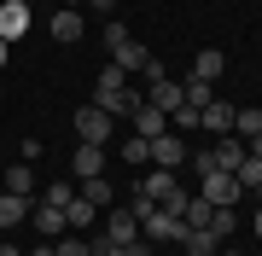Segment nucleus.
Masks as SVG:
<instances>
[{
	"mask_svg": "<svg viewBox=\"0 0 262 256\" xmlns=\"http://www.w3.org/2000/svg\"><path fill=\"white\" fill-rule=\"evenodd\" d=\"M94 105H99V111H111V117H128L134 105H140V94L128 87V70L105 64L99 76H94Z\"/></svg>",
	"mask_w": 262,
	"mask_h": 256,
	"instance_id": "obj_1",
	"label": "nucleus"
},
{
	"mask_svg": "<svg viewBox=\"0 0 262 256\" xmlns=\"http://www.w3.org/2000/svg\"><path fill=\"white\" fill-rule=\"evenodd\" d=\"M105 47H111V64H117V70H146V64H151V53H146L122 24H105Z\"/></svg>",
	"mask_w": 262,
	"mask_h": 256,
	"instance_id": "obj_2",
	"label": "nucleus"
},
{
	"mask_svg": "<svg viewBox=\"0 0 262 256\" xmlns=\"http://www.w3.org/2000/svg\"><path fill=\"white\" fill-rule=\"evenodd\" d=\"M181 233H187V221L169 216L163 204H151L146 216H140V239H146V245H181Z\"/></svg>",
	"mask_w": 262,
	"mask_h": 256,
	"instance_id": "obj_3",
	"label": "nucleus"
},
{
	"mask_svg": "<svg viewBox=\"0 0 262 256\" xmlns=\"http://www.w3.org/2000/svg\"><path fill=\"white\" fill-rule=\"evenodd\" d=\"M239 175H227V169H215V175H204L198 180V198L204 204H215V210H239Z\"/></svg>",
	"mask_w": 262,
	"mask_h": 256,
	"instance_id": "obj_4",
	"label": "nucleus"
},
{
	"mask_svg": "<svg viewBox=\"0 0 262 256\" xmlns=\"http://www.w3.org/2000/svg\"><path fill=\"white\" fill-rule=\"evenodd\" d=\"M111 123H117V117L99 111V105H82V111H76V134H82V146H105V140H111Z\"/></svg>",
	"mask_w": 262,
	"mask_h": 256,
	"instance_id": "obj_5",
	"label": "nucleus"
},
{
	"mask_svg": "<svg viewBox=\"0 0 262 256\" xmlns=\"http://www.w3.org/2000/svg\"><path fill=\"white\" fill-rule=\"evenodd\" d=\"M29 227H35L41 239H64L70 221H64V210H58V204H41V198H35V210H29Z\"/></svg>",
	"mask_w": 262,
	"mask_h": 256,
	"instance_id": "obj_6",
	"label": "nucleus"
},
{
	"mask_svg": "<svg viewBox=\"0 0 262 256\" xmlns=\"http://www.w3.org/2000/svg\"><path fill=\"white\" fill-rule=\"evenodd\" d=\"M47 35L58 41V47H76V41L88 35V24H82V12H76V6H64V12H53V24H47Z\"/></svg>",
	"mask_w": 262,
	"mask_h": 256,
	"instance_id": "obj_7",
	"label": "nucleus"
},
{
	"mask_svg": "<svg viewBox=\"0 0 262 256\" xmlns=\"http://www.w3.org/2000/svg\"><path fill=\"white\" fill-rule=\"evenodd\" d=\"M175 187H181L175 169H158V163H146V175H140V187H134V192H140V198H151V204H163Z\"/></svg>",
	"mask_w": 262,
	"mask_h": 256,
	"instance_id": "obj_8",
	"label": "nucleus"
},
{
	"mask_svg": "<svg viewBox=\"0 0 262 256\" xmlns=\"http://www.w3.org/2000/svg\"><path fill=\"white\" fill-rule=\"evenodd\" d=\"M146 105H158L163 117H175L181 105H187V87H181V82H169V76H163V82H146Z\"/></svg>",
	"mask_w": 262,
	"mask_h": 256,
	"instance_id": "obj_9",
	"label": "nucleus"
},
{
	"mask_svg": "<svg viewBox=\"0 0 262 256\" xmlns=\"http://www.w3.org/2000/svg\"><path fill=\"white\" fill-rule=\"evenodd\" d=\"M151 163H158V169H181V163H187V146H181V134H175V128L151 140Z\"/></svg>",
	"mask_w": 262,
	"mask_h": 256,
	"instance_id": "obj_10",
	"label": "nucleus"
},
{
	"mask_svg": "<svg viewBox=\"0 0 262 256\" xmlns=\"http://www.w3.org/2000/svg\"><path fill=\"white\" fill-rule=\"evenodd\" d=\"M99 233L111 239V245H128V239H140V216H134V210H111Z\"/></svg>",
	"mask_w": 262,
	"mask_h": 256,
	"instance_id": "obj_11",
	"label": "nucleus"
},
{
	"mask_svg": "<svg viewBox=\"0 0 262 256\" xmlns=\"http://www.w3.org/2000/svg\"><path fill=\"white\" fill-rule=\"evenodd\" d=\"M128 117H134V134H140V140H158V134H169V117L158 111V105H146V99L134 105Z\"/></svg>",
	"mask_w": 262,
	"mask_h": 256,
	"instance_id": "obj_12",
	"label": "nucleus"
},
{
	"mask_svg": "<svg viewBox=\"0 0 262 256\" xmlns=\"http://www.w3.org/2000/svg\"><path fill=\"white\" fill-rule=\"evenodd\" d=\"M210 157H215V169H227V175H233L239 163H245V140H239V134H222V140L210 146Z\"/></svg>",
	"mask_w": 262,
	"mask_h": 256,
	"instance_id": "obj_13",
	"label": "nucleus"
},
{
	"mask_svg": "<svg viewBox=\"0 0 262 256\" xmlns=\"http://www.w3.org/2000/svg\"><path fill=\"white\" fill-rule=\"evenodd\" d=\"M18 35H29V6L6 0V6H0V41H18Z\"/></svg>",
	"mask_w": 262,
	"mask_h": 256,
	"instance_id": "obj_14",
	"label": "nucleus"
},
{
	"mask_svg": "<svg viewBox=\"0 0 262 256\" xmlns=\"http://www.w3.org/2000/svg\"><path fill=\"white\" fill-rule=\"evenodd\" d=\"M70 175H82V180L105 175V146H76V157H70Z\"/></svg>",
	"mask_w": 262,
	"mask_h": 256,
	"instance_id": "obj_15",
	"label": "nucleus"
},
{
	"mask_svg": "<svg viewBox=\"0 0 262 256\" xmlns=\"http://www.w3.org/2000/svg\"><path fill=\"white\" fill-rule=\"evenodd\" d=\"M35 198H18V192H0V227H24Z\"/></svg>",
	"mask_w": 262,
	"mask_h": 256,
	"instance_id": "obj_16",
	"label": "nucleus"
},
{
	"mask_svg": "<svg viewBox=\"0 0 262 256\" xmlns=\"http://www.w3.org/2000/svg\"><path fill=\"white\" fill-rule=\"evenodd\" d=\"M88 250H94V256H146V239H128V245H111L105 233H94V239H88Z\"/></svg>",
	"mask_w": 262,
	"mask_h": 256,
	"instance_id": "obj_17",
	"label": "nucleus"
},
{
	"mask_svg": "<svg viewBox=\"0 0 262 256\" xmlns=\"http://www.w3.org/2000/svg\"><path fill=\"white\" fill-rule=\"evenodd\" d=\"M181 245H187V256H215V250H222V239H215L210 227H187V233H181Z\"/></svg>",
	"mask_w": 262,
	"mask_h": 256,
	"instance_id": "obj_18",
	"label": "nucleus"
},
{
	"mask_svg": "<svg viewBox=\"0 0 262 256\" xmlns=\"http://www.w3.org/2000/svg\"><path fill=\"white\" fill-rule=\"evenodd\" d=\"M198 128H215V134H233V105H204V111H198Z\"/></svg>",
	"mask_w": 262,
	"mask_h": 256,
	"instance_id": "obj_19",
	"label": "nucleus"
},
{
	"mask_svg": "<svg viewBox=\"0 0 262 256\" xmlns=\"http://www.w3.org/2000/svg\"><path fill=\"white\" fill-rule=\"evenodd\" d=\"M222 70H227V58L215 53V47H204V53L192 58V76H198V82H222Z\"/></svg>",
	"mask_w": 262,
	"mask_h": 256,
	"instance_id": "obj_20",
	"label": "nucleus"
},
{
	"mask_svg": "<svg viewBox=\"0 0 262 256\" xmlns=\"http://www.w3.org/2000/svg\"><path fill=\"white\" fill-rule=\"evenodd\" d=\"M6 192H18V198H35V169H29V163H12V169H6Z\"/></svg>",
	"mask_w": 262,
	"mask_h": 256,
	"instance_id": "obj_21",
	"label": "nucleus"
},
{
	"mask_svg": "<svg viewBox=\"0 0 262 256\" xmlns=\"http://www.w3.org/2000/svg\"><path fill=\"white\" fill-rule=\"evenodd\" d=\"M64 221H70V227H82V233H88V227H94V204H88L82 192H76V198L64 204Z\"/></svg>",
	"mask_w": 262,
	"mask_h": 256,
	"instance_id": "obj_22",
	"label": "nucleus"
},
{
	"mask_svg": "<svg viewBox=\"0 0 262 256\" xmlns=\"http://www.w3.org/2000/svg\"><path fill=\"white\" fill-rule=\"evenodd\" d=\"M210 216H215V204H204L198 192L187 198V210H181V221H187V227H210Z\"/></svg>",
	"mask_w": 262,
	"mask_h": 256,
	"instance_id": "obj_23",
	"label": "nucleus"
},
{
	"mask_svg": "<svg viewBox=\"0 0 262 256\" xmlns=\"http://www.w3.org/2000/svg\"><path fill=\"white\" fill-rule=\"evenodd\" d=\"M122 157H128L134 169H146V163H151V140H140V134H128V140H122Z\"/></svg>",
	"mask_w": 262,
	"mask_h": 256,
	"instance_id": "obj_24",
	"label": "nucleus"
},
{
	"mask_svg": "<svg viewBox=\"0 0 262 256\" xmlns=\"http://www.w3.org/2000/svg\"><path fill=\"white\" fill-rule=\"evenodd\" d=\"M82 198L94 204V210H105V204H111V180H105V175H94V180H82Z\"/></svg>",
	"mask_w": 262,
	"mask_h": 256,
	"instance_id": "obj_25",
	"label": "nucleus"
},
{
	"mask_svg": "<svg viewBox=\"0 0 262 256\" xmlns=\"http://www.w3.org/2000/svg\"><path fill=\"white\" fill-rule=\"evenodd\" d=\"M233 134H239V140L262 134V105H256V111H239V117H233Z\"/></svg>",
	"mask_w": 262,
	"mask_h": 256,
	"instance_id": "obj_26",
	"label": "nucleus"
},
{
	"mask_svg": "<svg viewBox=\"0 0 262 256\" xmlns=\"http://www.w3.org/2000/svg\"><path fill=\"white\" fill-rule=\"evenodd\" d=\"M76 198V187H70V180H47V192H41V204H58V210H64Z\"/></svg>",
	"mask_w": 262,
	"mask_h": 256,
	"instance_id": "obj_27",
	"label": "nucleus"
},
{
	"mask_svg": "<svg viewBox=\"0 0 262 256\" xmlns=\"http://www.w3.org/2000/svg\"><path fill=\"white\" fill-rule=\"evenodd\" d=\"M233 175H239V187H251V192H256V187H262V157H245Z\"/></svg>",
	"mask_w": 262,
	"mask_h": 256,
	"instance_id": "obj_28",
	"label": "nucleus"
},
{
	"mask_svg": "<svg viewBox=\"0 0 262 256\" xmlns=\"http://www.w3.org/2000/svg\"><path fill=\"white\" fill-rule=\"evenodd\" d=\"M181 87H187V105H192V111H204V105H210V82H181Z\"/></svg>",
	"mask_w": 262,
	"mask_h": 256,
	"instance_id": "obj_29",
	"label": "nucleus"
},
{
	"mask_svg": "<svg viewBox=\"0 0 262 256\" xmlns=\"http://www.w3.org/2000/svg\"><path fill=\"white\" fill-rule=\"evenodd\" d=\"M53 245H58V256H94V250H88V239H76V233H64V239H53Z\"/></svg>",
	"mask_w": 262,
	"mask_h": 256,
	"instance_id": "obj_30",
	"label": "nucleus"
},
{
	"mask_svg": "<svg viewBox=\"0 0 262 256\" xmlns=\"http://www.w3.org/2000/svg\"><path fill=\"white\" fill-rule=\"evenodd\" d=\"M233 221H239L233 210H215V216H210V233H215V239H227V233H233Z\"/></svg>",
	"mask_w": 262,
	"mask_h": 256,
	"instance_id": "obj_31",
	"label": "nucleus"
},
{
	"mask_svg": "<svg viewBox=\"0 0 262 256\" xmlns=\"http://www.w3.org/2000/svg\"><path fill=\"white\" fill-rule=\"evenodd\" d=\"M187 198H192V192H187V187H175V192L163 198V210H169V216H181V210H187Z\"/></svg>",
	"mask_w": 262,
	"mask_h": 256,
	"instance_id": "obj_32",
	"label": "nucleus"
},
{
	"mask_svg": "<svg viewBox=\"0 0 262 256\" xmlns=\"http://www.w3.org/2000/svg\"><path fill=\"white\" fill-rule=\"evenodd\" d=\"M169 128H198V111H192V105H181V111L169 117Z\"/></svg>",
	"mask_w": 262,
	"mask_h": 256,
	"instance_id": "obj_33",
	"label": "nucleus"
},
{
	"mask_svg": "<svg viewBox=\"0 0 262 256\" xmlns=\"http://www.w3.org/2000/svg\"><path fill=\"white\" fill-rule=\"evenodd\" d=\"M192 175H198V180L215 175V157H210V152H198V157H192Z\"/></svg>",
	"mask_w": 262,
	"mask_h": 256,
	"instance_id": "obj_34",
	"label": "nucleus"
},
{
	"mask_svg": "<svg viewBox=\"0 0 262 256\" xmlns=\"http://www.w3.org/2000/svg\"><path fill=\"white\" fill-rule=\"evenodd\" d=\"M88 6H94V12H117V0H88Z\"/></svg>",
	"mask_w": 262,
	"mask_h": 256,
	"instance_id": "obj_35",
	"label": "nucleus"
},
{
	"mask_svg": "<svg viewBox=\"0 0 262 256\" xmlns=\"http://www.w3.org/2000/svg\"><path fill=\"white\" fill-rule=\"evenodd\" d=\"M6 58H12V41H0V70H6Z\"/></svg>",
	"mask_w": 262,
	"mask_h": 256,
	"instance_id": "obj_36",
	"label": "nucleus"
},
{
	"mask_svg": "<svg viewBox=\"0 0 262 256\" xmlns=\"http://www.w3.org/2000/svg\"><path fill=\"white\" fill-rule=\"evenodd\" d=\"M0 256H18V245H0Z\"/></svg>",
	"mask_w": 262,
	"mask_h": 256,
	"instance_id": "obj_37",
	"label": "nucleus"
},
{
	"mask_svg": "<svg viewBox=\"0 0 262 256\" xmlns=\"http://www.w3.org/2000/svg\"><path fill=\"white\" fill-rule=\"evenodd\" d=\"M251 227H256V239H262V210H256V221H251Z\"/></svg>",
	"mask_w": 262,
	"mask_h": 256,
	"instance_id": "obj_38",
	"label": "nucleus"
},
{
	"mask_svg": "<svg viewBox=\"0 0 262 256\" xmlns=\"http://www.w3.org/2000/svg\"><path fill=\"white\" fill-rule=\"evenodd\" d=\"M18 6H29V12H35V6H41V0H18Z\"/></svg>",
	"mask_w": 262,
	"mask_h": 256,
	"instance_id": "obj_39",
	"label": "nucleus"
},
{
	"mask_svg": "<svg viewBox=\"0 0 262 256\" xmlns=\"http://www.w3.org/2000/svg\"><path fill=\"white\" fill-rule=\"evenodd\" d=\"M215 256H239V250H215Z\"/></svg>",
	"mask_w": 262,
	"mask_h": 256,
	"instance_id": "obj_40",
	"label": "nucleus"
},
{
	"mask_svg": "<svg viewBox=\"0 0 262 256\" xmlns=\"http://www.w3.org/2000/svg\"><path fill=\"white\" fill-rule=\"evenodd\" d=\"M256 198H262V187H256Z\"/></svg>",
	"mask_w": 262,
	"mask_h": 256,
	"instance_id": "obj_41",
	"label": "nucleus"
},
{
	"mask_svg": "<svg viewBox=\"0 0 262 256\" xmlns=\"http://www.w3.org/2000/svg\"><path fill=\"white\" fill-rule=\"evenodd\" d=\"M0 6H6V0H0Z\"/></svg>",
	"mask_w": 262,
	"mask_h": 256,
	"instance_id": "obj_42",
	"label": "nucleus"
}]
</instances>
